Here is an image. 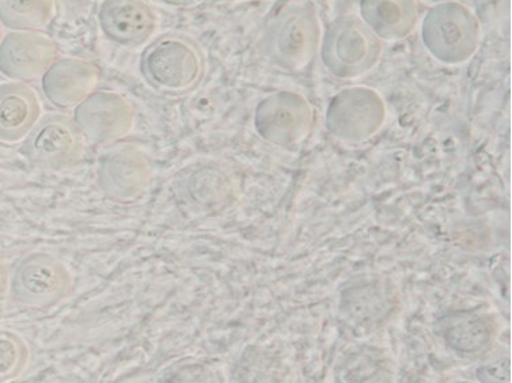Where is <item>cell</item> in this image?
<instances>
[{
    "label": "cell",
    "mask_w": 512,
    "mask_h": 383,
    "mask_svg": "<svg viewBox=\"0 0 512 383\" xmlns=\"http://www.w3.org/2000/svg\"><path fill=\"white\" fill-rule=\"evenodd\" d=\"M10 288V271L7 263L2 256H0V301L5 298L7 290Z\"/></svg>",
    "instance_id": "19"
},
{
    "label": "cell",
    "mask_w": 512,
    "mask_h": 383,
    "mask_svg": "<svg viewBox=\"0 0 512 383\" xmlns=\"http://www.w3.org/2000/svg\"><path fill=\"white\" fill-rule=\"evenodd\" d=\"M206 371L200 366H184L170 375L165 383H207Z\"/></svg>",
    "instance_id": "18"
},
{
    "label": "cell",
    "mask_w": 512,
    "mask_h": 383,
    "mask_svg": "<svg viewBox=\"0 0 512 383\" xmlns=\"http://www.w3.org/2000/svg\"><path fill=\"white\" fill-rule=\"evenodd\" d=\"M480 383H511L510 359L499 358L480 366L476 371Z\"/></svg>",
    "instance_id": "17"
},
{
    "label": "cell",
    "mask_w": 512,
    "mask_h": 383,
    "mask_svg": "<svg viewBox=\"0 0 512 383\" xmlns=\"http://www.w3.org/2000/svg\"><path fill=\"white\" fill-rule=\"evenodd\" d=\"M392 364L388 356L369 347L352 352L337 367V383H390Z\"/></svg>",
    "instance_id": "12"
},
{
    "label": "cell",
    "mask_w": 512,
    "mask_h": 383,
    "mask_svg": "<svg viewBox=\"0 0 512 383\" xmlns=\"http://www.w3.org/2000/svg\"><path fill=\"white\" fill-rule=\"evenodd\" d=\"M74 279L66 264L52 254L32 252L15 265L10 291L21 305L47 309L71 294Z\"/></svg>",
    "instance_id": "2"
},
{
    "label": "cell",
    "mask_w": 512,
    "mask_h": 383,
    "mask_svg": "<svg viewBox=\"0 0 512 383\" xmlns=\"http://www.w3.org/2000/svg\"><path fill=\"white\" fill-rule=\"evenodd\" d=\"M5 26L2 25V22H0V44H2L3 39H5Z\"/></svg>",
    "instance_id": "20"
},
{
    "label": "cell",
    "mask_w": 512,
    "mask_h": 383,
    "mask_svg": "<svg viewBox=\"0 0 512 383\" xmlns=\"http://www.w3.org/2000/svg\"><path fill=\"white\" fill-rule=\"evenodd\" d=\"M58 58L56 44L39 32H11L0 44V72L11 81L43 78Z\"/></svg>",
    "instance_id": "6"
},
{
    "label": "cell",
    "mask_w": 512,
    "mask_h": 383,
    "mask_svg": "<svg viewBox=\"0 0 512 383\" xmlns=\"http://www.w3.org/2000/svg\"><path fill=\"white\" fill-rule=\"evenodd\" d=\"M74 121L89 142L108 144L130 134L135 124V112L120 94L94 91L75 108Z\"/></svg>",
    "instance_id": "5"
},
{
    "label": "cell",
    "mask_w": 512,
    "mask_h": 383,
    "mask_svg": "<svg viewBox=\"0 0 512 383\" xmlns=\"http://www.w3.org/2000/svg\"><path fill=\"white\" fill-rule=\"evenodd\" d=\"M102 33L125 48H139L150 41L158 28L153 7L140 0H106L98 11Z\"/></svg>",
    "instance_id": "7"
},
{
    "label": "cell",
    "mask_w": 512,
    "mask_h": 383,
    "mask_svg": "<svg viewBox=\"0 0 512 383\" xmlns=\"http://www.w3.org/2000/svg\"><path fill=\"white\" fill-rule=\"evenodd\" d=\"M393 297L382 284H367L348 290L341 301L344 317L358 328H374L393 310Z\"/></svg>",
    "instance_id": "11"
},
{
    "label": "cell",
    "mask_w": 512,
    "mask_h": 383,
    "mask_svg": "<svg viewBox=\"0 0 512 383\" xmlns=\"http://www.w3.org/2000/svg\"><path fill=\"white\" fill-rule=\"evenodd\" d=\"M53 14L51 0H0V22L13 32H36L52 21Z\"/></svg>",
    "instance_id": "13"
},
{
    "label": "cell",
    "mask_w": 512,
    "mask_h": 383,
    "mask_svg": "<svg viewBox=\"0 0 512 383\" xmlns=\"http://www.w3.org/2000/svg\"><path fill=\"white\" fill-rule=\"evenodd\" d=\"M153 178L150 159L138 147H117L102 155L98 166V187L113 202L132 203L149 188Z\"/></svg>",
    "instance_id": "4"
},
{
    "label": "cell",
    "mask_w": 512,
    "mask_h": 383,
    "mask_svg": "<svg viewBox=\"0 0 512 383\" xmlns=\"http://www.w3.org/2000/svg\"><path fill=\"white\" fill-rule=\"evenodd\" d=\"M276 363L267 351L249 348L235 370L238 383H272L275 379Z\"/></svg>",
    "instance_id": "16"
},
{
    "label": "cell",
    "mask_w": 512,
    "mask_h": 383,
    "mask_svg": "<svg viewBox=\"0 0 512 383\" xmlns=\"http://www.w3.org/2000/svg\"><path fill=\"white\" fill-rule=\"evenodd\" d=\"M41 119L36 91L21 82L0 85V140L17 143L25 139Z\"/></svg>",
    "instance_id": "9"
},
{
    "label": "cell",
    "mask_w": 512,
    "mask_h": 383,
    "mask_svg": "<svg viewBox=\"0 0 512 383\" xmlns=\"http://www.w3.org/2000/svg\"><path fill=\"white\" fill-rule=\"evenodd\" d=\"M457 383H472V382L461 381V382H457Z\"/></svg>",
    "instance_id": "21"
},
{
    "label": "cell",
    "mask_w": 512,
    "mask_h": 383,
    "mask_svg": "<svg viewBox=\"0 0 512 383\" xmlns=\"http://www.w3.org/2000/svg\"><path fill=\"white\" fill-rule=\"evenodd\" d=\"M144 81L163 96L184 97L206 77V56L200 45L184 33L158 36L140 58Z\"/></svg>",
    "instance_id": "1"
},
{
    "label": "cell",
    "mask_w": 512,
    "mask_h": 383,
    "mask_svg": "<svg viewBox=\"0 0 512 383\" xmlns=\"http://www.w3.org/2000/svg\"><path fill=\"white\" fill-rule=\"evenodd\" d=\"M491 317L477 312H460L443 318L439 333L451 351L465 358L484 354L495 339Z\"/></svg>",
    "instance_id": "10"
},
{
    "label": "cell",
    "mask_w": 512,
    "mask_h": 383,
    "mask_svg": "<svg viewBox=\"0 0 512 383\" xmlns=\"http://www.w3.org/2000/svg\"><path fill=\"white\" fill-rule=\"evenodd\" d=\"M30 350L18 333L0 329V383L20 377L28 367Z\"/></svg>",
    "instance_id": "15"
},
{
    "label": "cell",
    "mask_w": 512,
    "mask_h": 383,
    "mask_svg": "<svg viewBox=\"0 0 512 383\" xmlns=\"http://www.w3.org/2000/svg\"><path fill=\"white\" fill-rule=\"evenodd\" d=\"M21 154L30 165L43 170H63L77 165L85 153V136L66 115L41 117L24 139Z\"/></svg>",
    "instance_id": "3"
},
{
    "label": "cell",
    "mask_w": 512,
    "mask_h": 383,
    "mask_svg": "<svg viewBox=\"0 0 512 383\" xmlns=\"http://www.w3.org/2000/svg\"><path fill=\"white\" fill-rule=\"evenodd\" d=\"M100 81V71L93 63L82 59H59L43 79L41 87L47 100L59 109L81 105L94 93Z\"/></svg>",
    "instance_id": "8"
},
{
    "label": "cell",
    "mask_w": 512,
    "mask_h": 383,
    "mask_svg": "<svg viewBox=\"0 0 512 383\" xmlns=\"http://www.w3.org/2000/svg\"><path fill=\"white\" fill-rule=\"evenodd\" d=\"M184 196L193 206L210 208L225 196V177L208 168L196 170L185 181Z\"/></svg>",
    "instance_id": "14"
}]
</instances>
